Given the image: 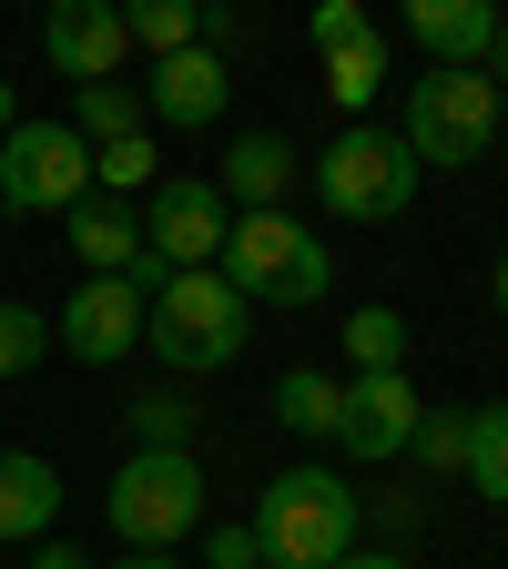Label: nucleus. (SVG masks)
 <instances>
[{"label":"nucleus","instance_id":"obj_19","mask_svg":"<svg viewBox=\"0 0 508 569\" xmlns=\"http://www.w3.org/2000/svg\"><path fill=\"white\" fill-rule=\"evenodd\" d=\"M71 132H82V142L142 132V92H132V82H71Z\"/></svg>","mask_w":508,"mask_h":569},{"label":"nucleus","instance_id":"obj_34","mask_svg":"<svg viewBox=\"0 0 508 569\" xmlns=\"http://www.w3.org/2000/svg\"><path fill=\"white\" fill-rule=\"evenodd\" d=\"M498 132H508V82H498Z\"/></svg>","mask_w":508,"mask_h":569},{"label":"nucleus","instance_id":"obj_21","mask_svg":"<svg viewBox=\"0 0 508 569\" xmlns=\"http://www.w3.org/2000/svg\"><path fill=\"white\" fill-rule=\"evenodd\" d=\"M193 417H203V407H193L183 387H142V397L122 407V427H132V448H183V438H193Z\"/></svg>","mask_w":508,"mask_h":569},{"label":"nucleus","instance_id":"obj_23","mask_svg":"<svg viewBox=\"0 0 508 569\" xmlns=\"http://www.w3.org/2000/svg\"><path fill=\"white\" fill-rule=\"evenodd\" d=\"M346 356L356 367H407V316L397 306H356L346 316Z\"/></svg>","mask_w":508,"mask_h":569},{"label":"nucleus","instance_id":"obj_2","mask_svg":"<svg viewBox=\"0 0 508 569\" xmlns=\"http://www.w3.org/2000/svg\"><path fill=\"white\" fill-rule=\"evenodd\" d=\"M245 336H255V306H245L213 264L163 274V284H153V306H142V346H153L173 377H213V367H235Z\"/></svg>","mask_w":508,"mask_h":569},{"label":"nucleus","instance_id":"obj_3","mask_svg":"<svg viewBox=\"0 0 508 569\" xmlns=\"http://www.w3.org/2000/svg\"><path fill=\"white\" fill-rule=\"evenodd\" d=\"M213 274H225L245 306H326L336 254H326L285 203H265V213H235V224H225V254H213Z\"/></svg>","mask_w":508,"mask_h":569},{"label":"nucleus","instance_id":"obj_24","mask_svg":"<svg viewBox=\"0 0 508 569\" xmlns=\"http://www.w3.org/2000/svg\"><path fill=\"white\" fill-rule=\"evenodd\" d=\"M41 356H51V316H41V306H11V296H0V377H31Z\"/></svg>","mask_w":508,"mask_h":569},{"label":"nucleus","instance_id":"obj_8","mask_svg":"<svg viewBox=\"0 0 508 569\" xmlns=\"http://www.w3.org/2000/svg\"><path fill=\"white\" fill-rule=\"evenodd\" d=\"M417 417H427V397L407 387V367H356V377L336 387V448H346L356 468H387V458H407Z\"/></svg>","mask_w":508,"mask_h":569},{"label":"nucleus","instance_id":"obj_4","mask_svg":"<svg viewBox=\"0 0 508 569\" xmlns=\"http://www.w3.org/2000/svg\"><path fill=\"white\" fill-rule=\"evenodd\" d=\"M417 183H427V163L387 122H346L316 153V203L336 213V224H397V213L417 203Z\"/></svg>","mask_w":508,"mask_h":569},{"label":"nucleus","instance_id":"obj_6","mask_svg":"<svg viewBox=\"0 0 508 569\" xmlns=\"http://www.w3.org/2000/svg\"><path fill=\"white\" fill-rule=\"evenodd\" d=\"M407 153L417 163H478L498 142V82L488 71H427V82H407Z\"/></svg>","mask_w":508,"mask_h":569},{"label":"nucleus","instance_id":"obj_11","mask_svg":"<svg viewBox=\"0 0 508 569\" xmlns=\"http://www.w3.org/2000/svg\"><path fill=\"white\" fill-rule=\"evenodd\" d=\"M41 51H51L61 82H112V71L132 61L112 0H51V11H41Z\"/></svg>","mask_w":508,"mask_h":569},{"label":"nucleus","instance_id":"obj_1","mask_svg":"<svg viewBox=\"0 0 508 569\" xmlns=\"http://www.w3.org/2000/svg\"><path fill=\"white\" fill-rule=\"evenodd\" d=\"M356 519H367V498H356L336 468H285V478H265L245 529H255L265 569H336L356 549Z\"/></svg>","mask_w":508,"mask_h":569},{"label":"nucleus","instance_id":"obj_16","mask_svg":"<svg viewBox=\"0 0 508 569\" xmlns=\"http://www.w3.org/2000/svg\"><path fill=\"white\" fill-rule=\"evenodd\" d=\"M61 234H71V254H82L92 274H132V264H142V213L112 203V193H102V203H71Z\"/></svg>","mask_w":508,"mask_h":569},{"label":"nucleus","instance_id":"obj_17","mask_svg":"<svg viewBox=\"0 0 508 569\" xmlns=\"http://www.w3.org/2000/svg\"><path fill=\"white\" fill-rule=\"evenodd\" d=\"M458 427H468L458 478H468L478 498H498V509H508V397H488V407H458Z\"/></svg>","mask_w":508,"mask_h":569},{"label":"nucleus","instance_id":"obj_9","mask_svg":"<svg viewBox=\"0 0 508 569\" xmlns=\"http://www.w3.org/2000/svg\"><path fill=\"white\" fill-rule=\"evenodd\" d=\"M225 224H235V203L213 193V183H193V173H173V183H153L142 244H153V264H163V274H193V264L225 254Z\"/></svg>","mask_w":508,"mask_h":569},{"label":"nucleus","instance_id":"obj_20","mask_svg":"<svg viewBox=\"0 0 508 569\" xmlns=\"http://www.w3.org/2000/svg\"><path fill=\"white\" fill-rule=\"evenodd\" d=\"M326 92H336L346 112H367V102L387 92V31H367V41H346V51H326Z\"/></svg>","mask_w":508,"mask_h":569},{"label":"nucleus","instance_id":"obj_28","mask_svg":"<svg viewBox=\"0 0 508 569\" xmlns=\"http://www.w3.org/2000/svg\"><path fill=\"white\" fill-rule=\"evenodd\" d=\"M203 569H265V549H255V529H245V519H225V529H213V539H203Z\"/></svg>","mask_w":508,"mask_h":569},{"label":"nucleus","instance_id":"obj_27","mask_svg":"<svg viewBox=\"0 0 508 569\" xmlns=\"http://www.w3.org/2000/svg\"><path fill=\"white\" fill-rule=\"evenodd\" d=\"M306 31H316V51H346V41H367L377 21H367V0H316Z\"/></svg>","mask_w":508,"mask_h":569},{"label":"nucleus","instance_id":"obj_12","mask_svg":"<svg viewBox=\"0 0 508 569\" xmlns=\"http://www.w3.org/2000/svg\"><path fill=\"white\" fill-rule=\"evenodd\" d=\"M142 112L173 122V132H213V122H225V51H213V41L163 51L153 82H142Z\"/></svg>","mask_w":508,"mask_h":569},{"label":"nucleus","instance_id":"obj_7","mask_svg":"<svg viewBox=\"0 0 508 569\" xmlns=\"http://www.w3.org/2000/svg\"><path fill=\"white\" fill-rule=\"evenodd\" d=\"M92 183V142L71 122H11L0 132V203L11 213H71Z\"/></svg>","mask_w":508,"mask_h":569},{"label":"nucleus","instance_id":"obj_31","mask_svg":"<svg viewBox=\"0 0 508 569\" xmlns=\"http://www.w3.org/2000/svg\"><path fill=\"white\" fill-rule=\"evenodd\" d=\"M336 569H407V559H397V549H346Z\"/></svg>","mask_w":508,"mask_h":569},{"label":"nucleus","instance_id":"obj_14","mask_svg":"<svg viewBox=\"0 0 508 569\" xmlns=\"http://www.w3.org/2000/svg\"><path fill=\"white\" fill-rule=\"evenodd\" d=\"M296 173H306V153H296L285 132H235V142H225V183H213V193H225L235 213H265V203H285V183H296Z\"/></svg>","mask_w":508,"mask_h":569},{"label":"nucleus","instance_id":"obj_32","mask_svg":"<svg viewBox=\"0 0 508 569\" xmlns=\"http://www.w3.org/2000/svg\"><path fill=\"white\" fill-rule=\"evenodd\" d=\"M488 284H498V316H508V244H498V274H488Z\"/></svg>","mask_w":508,"mask_h":569},{"label":"nucleus","instance_id":"obj_15","mask_svg":"<svg viewBox=\"0 0 508 569\" xmlns=\"http://www.w3.org/2000/svg\"><path fill=\"white\" fill-rule=\"evenodd\" d=\"M51 519H61V468L0 448V539H51Z\"/></svg>","mask_w":508,"mask_h":569},{"label":"nucleus","instance_id":"obj_10","mask_svg":"<svg viewBox=\"0 0 508 569\" xmlns=\"http://www.w3.org/2000/svg\"><path fill=\"white\" fill-rule=\"evenodd\" d=\"M142 306H153V296H142L132 274H92L82 296L51 316V346L82 356V367H122V356L142 346Z\"/></svg>","mask_w":508,"mask_h":569},{"label":"nucleus","instance_id":"obj_25","mask_svg":"<svg viewBox=\"0 0 508 569\" xmlns=\"http://www.w3.org/2000/svg\"><path fill=\"white\" fill-rule=\"evenodd\" d=\"M142 173H153V142L142 132H122V142H92V183L122 203V193H142Z\"/></svg>","mask_w":508,"mask_h":569},{"label":"nucleus","instance_id":"obj_5","mask_svg":"<svg viewBox=\"0 0 508 569\" xmlns=\"http://www.w3.org/2000/svg\"><path fill=\"white\" fill-rule=\"evenodd\" d=\"M102 519H112L122 549H173L203 519V468H193V448H132L112 468V488H102Z\"/></svg>","mask_w":508,"mask_h":569},{"label":"nucleus","instance_id":"obj_29","mask_svg":"<svg viewBox=\"0 0 508 569\" xmlns=\"http://www.w3.org/2000/svg\"><path fill=\"white\" fill-rule=\"evenodd\" d=\"M31 569H92V559L71 549V539H41V549H31Z\"/></svg>","mask_w":508,"mask_h":569},{"label":"nucleus","instance_id":"obj_33","mask_svg":"<svg viewBox=\"0 0 508 569\" xmlns=\"http://www.w3.org/2000/svg\"><path fill=\"white\" fill-rule=\"evenodd\" d=\"M11 122H21V102H11V82H0V132H11Z\"/></svg>","mask_w":508,"mask_h":569},{"label":"nucleus","instance_id":"obj_18","mask_svg":"<svg viewBox=\"0 0 508 569\" xmlns=\"http://www.w3.org/2000/svg\"><path fill=\"white\" fill-rule=\"evenodd\" d=\"M122 11V41L142 61H163V51H193L203 41V0H112Z\"/></svg>","mask_w":508,"mask_h":569},{"label":"nucleus","instance_id":"obj_30","mask_svg":"<svg viewBox=\"0 0 508 569\" xmlns=\"http://www.w3.org/2000/svg\"><path fill=\"white\" fill-rule=\"evenodd\" d=\"M112 569H183V559H173V549H122Z\"/></svg>","mask_w":508,"mask_h":569},{"label":"nucleus","instance_id":"obj_22","mask_svg":"<svg viewBox=\"0 0 508 569\" xmlns=\"http://www.w3.org/2000/svg\"><path fill=\"white\" fill-rule=\"evenodd\" d=\"M275 417L296 427V438H336V377H316V367L275 377Z\"/></svg>","mask_w":508,"mask_h":569},{"label":"nucleus","instance_id":"obj_13","mask_svg":"<svg viewBox=\"0 0 508 569\" xmlns=\"http://www.w3.org/2000/svg\"><path fill=\"white\" fill-rule=\"evenodd\" d=\"M397 21H407V41L438 61V71H478L488 41L508 31V21H498V0H397Z\"/></svg>","mask_w":508,"mask_h":569},{"label":"nucleus","instance_id":"obj_26","mask_svg":"<svg viewBox=\"0 0 508 569\" xmlns=\"http://www.w3.org/2000/svg\"><path fill=\"white\" fill-rule=\"evenodd\" d=\"M458 448H468V427H458V407H427V417H417V438H407V458H427L438 478H458Z\"/></svg>","mask_w":508,"mask_h":569}]
</instances>
